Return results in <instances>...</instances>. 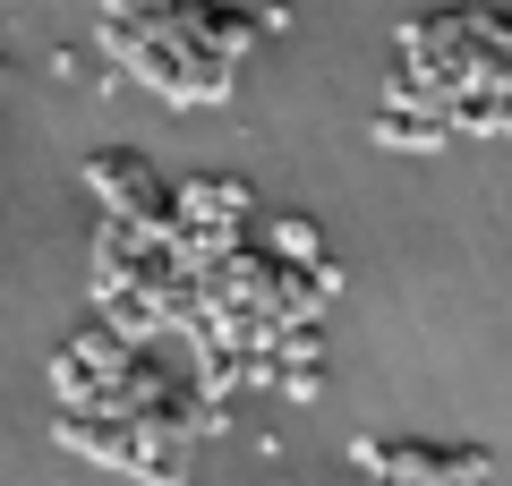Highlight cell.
<instances>
[{
  "instance_id": "cell-1",
  "label": "cell",
  "mask_w": 512,
  "mask_h": 486,
  "mask_svg": "<svg viewBox=\"0 0 512 486\" xmlns=\"http://www.w3.org/2000/svg\"><path fill=\"white\" fill-rule=\"evenodd\" d=\"M86 180H94V197L128 205V214H163V188H154L146 154H94V162H86Z\"/></svg>"
}]
</instances>
